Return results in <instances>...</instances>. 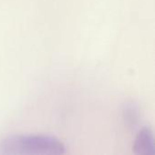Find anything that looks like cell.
<instances>
[{"mask_svg": "<svg viewBox=\"0 0 155 155\" xmlns=\"http://www.w3.org/2000/svg\"><path fill=\"white\" fill-rule=\"evenodd\" d=\"M64 153L63 143L53 136L12 135L0 143L1 154L60 155Z\"/></svg>", "mask_w": 155, "mask_h": 155, "instance_id": "1", "label": "cell"}, {"mask_svg": "<svg viewBox=\"0 0 155 155\" xmlns=\"http://www.w3.org/2000/svg\"><path fill=\"white\" fill-rule=\"evenodd\" d=\"M134 153L139 155L154 154V138L151 129L144 128L139 133L134 144Z\"/></svg>", "mask_w": 155, "mask_h": 155, "instance_id": "2", "label": "cell"}]
</instances>
